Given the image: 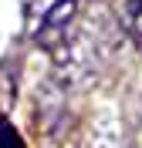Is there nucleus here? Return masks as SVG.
Returning <instances> with one entry per match:
<instances>
[{
	"label": "nucleus",
	"instance_id": "obj_1",
	"mask_svg": "<svg viewBox=\"0 0 142 148\" xmlns=\"http://www.w3.org/2000/svg\"><path fill=\"white\" fill-rule=\"evenodd\" d=\"M91 148H122V125L115 114H98L91 125Z\"/></svg>",
	"mask_w": 142,
	"mask_h": 148
},
{
	"label": "nucleus",
	"instance_id": "obj_4",
	"mask_svg": "<svg viewBox=\"0 0 142 148\" xmlns=\"http://www.w3.org/2000/svg\"><path fill=\"white\" fill-rule=\"evenodd\" d=\"M0 148H20V135L7 125V118H0Z\"/></svg>",
	"mask_w": 142,
	"mask_h": 148
},
{
	"label": "nucleus",
	"instance_id": "obj_3",
	"mask_svg": "<svg viewBox=\"0 0 142 148\" xmlns=\"http://www.w3.org/2000/svg\"><path fill=\"white\" fill-rule=\"evenodd\" d=\"M71 14H75V0H57L54 7H51V14L44 17L47 27H64L68 20H71Z\"/></svg>",
	"mask_w": 142,
	"mask_h": 148
},
{
	"label": "nucleus",
	"instance_id": "obj_2",
	"mask_svg": "<svg viewBox=\"0 0 142 148\" xmlns=\"http://www.w3.org/2000/svg\"><path fill=\"white\" fill-rule=\"evenodd\" d=\"M115 14H118L122 30L132 34L142 44V0H118V3H115Z\"/></svg>",
	"mask_w": 142,
	"mask_h": 148
}]
</instances>
